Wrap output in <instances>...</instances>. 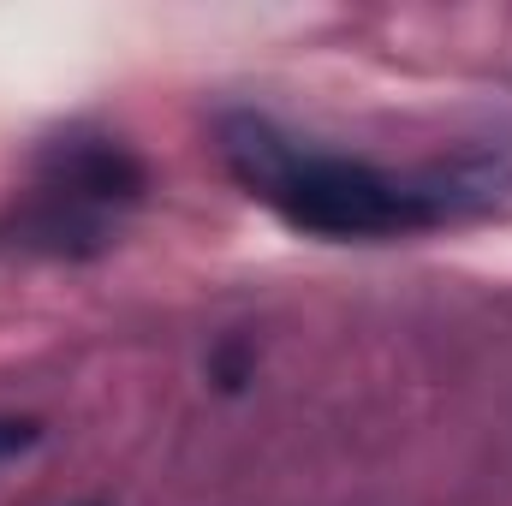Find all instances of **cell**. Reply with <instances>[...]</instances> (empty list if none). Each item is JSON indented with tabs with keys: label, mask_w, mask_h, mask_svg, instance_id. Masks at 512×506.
<instances>
[{
	"label": "cell",
	"mask_w": 512,
	"mask_h": 506,
	"mask_svg": "<svg viewBox=\"0 0 512 506\" xmlns=\"http://www.w3.org/2000/svg\"><path fill=\"white\" fill-rule=\"evenodd\" d=\"M221 155L251 197H262L280 221L316 239H405L447 215L441 191L405 185L334 149H310L262 114H227Z\"/></svg>",
	"instance_id": "6da1fadb"
},
{
	"label": "cell",
	"mask_w": 512,
	"mask_h": 506,
	"mask_svg": "<svg viewBox=\"0 0 512 506\" xmlns=\"http://www.w3.org/2000/svg\"><path fill=\"white\" fill-rule=\"evenodd\" d=\"M42 191L60 203H78L90 215H108V209L143 203L149 167L120 137H60L42 155Z\"/></svg>",
	"instance_id": "7a4b0ae2"
},
{
	"label": "cell",
	"mask_w": 512,
	"mask_h": 506,
	"mask_svg": "<svg viewBox=\"0 0 512 506\" xmlns=\"http://www.w3.org/2000/svg\"><path fill=\"white\" fill-rule=\"evenodd\" d=\"M36 441H42V417H30V411H0V465L24 459Z\"/></svg>",
	"instance_id": "3957f363"
},
{
	"label": "cell",
	"mask_w": 512,
	"mask_h": 506,
	"mask_svg": "<svg viewBox=\"0 0 512 506\" xmlns=\"http://www.w3.org/2000/svg\"><path fill=\"white\" fill-rule=\"evenodd\" d=\"M245 376H251V346H245V340H227V346L215 352V381H221V387H245Z\"/></svg>",
	"instance_id": "277c9868"
}]
</instances>
